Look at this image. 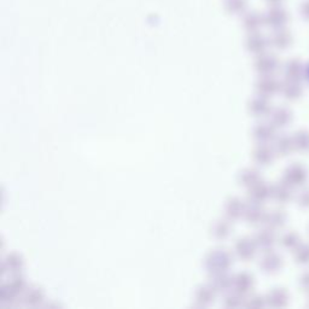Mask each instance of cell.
Masks as SVG:
<instances>
[{"label": "cell", "instance_id": "cell-1", "mask_svg": "<svg viewBox=\"0 0 309 309\" xmlns=\"http://www.w3.org/2000/svg\"><path fill=\"white\" fill-rule=\"evenodd\" d=\"M233 265V256L226 248H215L207 254L204 268L209 275L228 272Z\"/></svg>", "mask_w": 309, "mask_h": 309}, {"label": "cell", "instance_id": "cell-2", "mask_svg": "<svg viewBox=\"0 0 309 309\" xmlns=\"http://www.w3.org/2000/svg\"><path fill=\"white\" fill-rule=\"evenodd\" d=\"M27 289V280L21 273L12 275L9 282L0 287V302L2 305H11L19 296L23 295Z\"/></svg>", "mask_w": 309, "mask_h": 309}, {"label": "cell", "instance_id": "cell-3", "mask_svg": "<svg viewBox=\"0 0 309 309\" xmlns=\"http://www.w3.org/2000/svg\"><path fill=\"white\" fill-rule=\"evenodd\" d=\"M256 250L257 244L255 242V239L248 238V237L239 238L236 242L233 248L236 256L243 262H250L251 260H254L255 255H256Z\"/></svg>", "mask_w": 309, "mask_h": 309}, {"label": "cell", "instance_id": "cell-4", "mask_svg": "<svg viewBox=\"0 0 309 309\" xmlns=\"http://www.w3.org/2000/svg\"><path fill=\"white\" fill-rule=\"evenodd\" d=\"M245 208V203L241 198L231 197L226 200L225 207H223V214H225V218L227 220H230L231 222H236V221L243 218Z\"/></svg>", "mask_w": 309, "mask_h": 309}, {"label": "cell", "instance_id": "cell-5", "mask_svg": "<svg viewBox=\"0 0 309 309\" xmlns=\"http://www.w3.org/2000/svg\"><path fill=\"white\" fill-rule=\"evenodd\" d=\"M218 293L214 291V289L210 287V284L199 285L195 291L193 295V301H195L196 307L205 308L209 307L210 305L215 301V297Z\"/></svg>", "mask_w": 309, "mask_h": 309}, {"label": "cell", "instance_id": "cell-6", "mask_svg": "<svg viewBox=\"0 0 309 309\" xmlns=\"http://www.w3.org/2000/svg\"><path fill=\"white\" fill-rule=\"evenodd\" d=\"M209 284L216 293H227L233 289V277L228 274V272L218 273L210 275Z\"/></svg>", "mask_w": 309, "mask_h": 309}, {"label": "cell", "instance_id": "cell-7", "mask_svg": "<svg viewBox=\"0 0 309 309\" xmlns=\"http://www.w3.org/2000/svg\"><path fill=\"white\" fill-rule=\"evenodd\" d=\"M254 287V277L250 273L242 272L233 277V289L234 292L239 293L241 296L248 295Z\"/></svg>", "mask_w": 309, "mask_h": 309}, {"label": "cell", "instance_id": "cell-8", "mask_svg": "<svg viewBox=\"0 0 309 309\" xmlns=\"http://www.w3.org/2000/svg\"><path fill=\"white\" fill-rule=\"evenodd\" d=\"M23 267H24V261L19 252H10L2 260L1 269L4 273L7 272L12 275L20 274L23 270Z\"/></svg>", "mask_w": 309, "mask_h": 309}, {"label": "cell", "instance_id": "cell-9", "mask_svg": "<svg viewBox=\"0 0 309 309\" xmlns=\"http://www.w3.org/2000/svg\"><path fill=\"white\" fill-rule=\"evenodd\" d=\"M270 105L267 98L260 94L259 97L252 98L249 103V112L254 117H264L269 114Z\"/></svg>", "mask_w": 309, "mask_h": 309}, {"label": "cell", "instance_id": "cell-10", "mask_svg": "<svg viewBox=\"0 0 309 309\" xmlns=\"http://www.w3.org/2000/svg\"><path fill=\"white\" fill-rule=\"evenodd\" d=\"M231 232H232L231 221L225 218V219H219V220H216L215 222L213 223L210 233H212V237L215 239V241L222 242L231 236Z\"/></svg>", "mask_w": 309, "mask_h": 309}, {"label": "cell", "instance_id": "cell-11", "mask_svg": "<svg viewBox=\"0 0 309 309\" xmlns=\"http://www.w3.org/2000/svg\"><path fill=\"white\" fill-rule=\"evenodd\" d=\"M23 302L28 307H39L45 302V293L39 287H28L23 293Z\"/></svg>", "mask_w": 309, "mask_h": 309}, {"label": "cell", "instance_id": "cell-12", "mask_svg": "<svg viewBox=\"0 0 309 309\" xmlns=\"http://www.w3.org/2000/svg\"><path fill=\"white\" fill-rule=\"evenodd\" d=\"M270 195H272V190H270L266 184H264V182H260V181L257 182V184H255L254 186H251L250 189H249V192H248V196H249V199H250V202L257 203V204H261V203H264Z\"/></svg>", "mask_w": 309, "mask_h": 309}, {"label": "cell", "instance_id": "cell-13", "mask_svg": "<svg viewBox=\"0 0 309 309\" xmlns=\"http://www.w3.org/2000/svg\"><path fill=\"white\" fill-rule=\"evenodd\" d=\"M265 213L261 209L260 204L252 203L250 205H246L245 212H244L243 219L249 223V225H257V223L265 221Z\"/></svg>", "mask_w": 309, "mask_h": 309}, {"label": "cell", "instance_id": "cell-14", "mask_svg": "<svg viewBox=\"0 0 309 309\" xmlns=\"http://www.w3.org/2000/svg\"><path fill=\"white\" fill-rule=\"evenodd\" d=\"M273 157H274L273 151L265 144L257 146L252 153V158H254L255 163H257L259 166H268L272 163Z\"/></svg>", "mask_w": 309, "mask_h": 309}, {"label": "cell", "instance_id": "cell-15", "mask_svg": "<svg viewBox=\"0 0 309 309\" xmlns=\"http://www.w3.org/2000/svg\"><path fill=\"white\" fill-rule=\"evenodd\" d=\"M280 265H282V260L278 255L275 254H267L262 257V260L260 261V268L262 272L265 273H274L280 268Z\"/></svg>", "mask_w": 309, "mask_h": 309}, {"label": "cell", "instance_id": "cell-16", "mask_svg": "<svg viewBox=\"0 0 309 309\" xmlns=\"http://www.w3.org/2000/svg\"><path fill=\"white\" fill-rule=\"evenodd\" d=\"M278 88H279V84L270 77H262L256 82V91L261 96L267 97L274 94Z\"/></svg>", "mask_w": 309, "mask_h": 309}, {"label": "cell", "instance_id": "cell-17", "mask_svg": "<svg viewBox=\"0 0 309 309\" xmlns=\"http://www.w3.org/2000/svg\"><path fill=\"white\" fill-rule=\"evenodd\" d=\"M252 138L261 144L267 143L270 139L274 138V128L272 125H264V123L257 125L252 130Z\"/></svg>", "mask_w": 309, "mask_h": 309}, {"label": "cell", "instance_id": "cell-18", "mask_svg": "<svg viewBox=\"0 0 309 309\" xmlns=\"http://www.w3.org/2000/svg\"><path fill=\"white\" fill-rule=\"evenodd\" d=\"M260 181V173L259 171L254 168H245L238 175V184L243 187L250 189L255 184Z\"/></svg>", "mask_w": 309, "mask_h": 309}, {"label": "cell", "instance_id": "cell-19", "mask_svg": "<svg viewBox=\"0 0 309 309\" xmlns=\"http://www.w3.org/2000/svg\"><path fill=\"white\" fill-rule=\"evenodd\" d=\"M255 242H256L257 246L264 250H269L274 244V236L269 230L260 231L259 233L255 236Z\"/></svg>", "mask_w": 309, "mask_h": 309}, {"label": "cell", "instance_id": "cell-20", "mask_svg": "<svg viewBox=\"0 0 309 309\" xmlns=\"http://www.w3.org/2000/svg\"><path fill=\"white\" fill-rule=\"evenodd\" d=\"M243 296H241L237 292H230L226 293L225 298H223V307L225 308H238L243 305Z\"/></svg>", "mask_w": 309, "mask_h": 309}, {"label": "cell", "instance_id": "cell-21", "mask_svg": "<svg viewBox=\"0 0 309 309\" xmlns=\"http://www.w3.org/2000/svg\"><path fill=\"white\" fill-rule=\"evenodd\" d=\"M283 221H284V216L280 212H273L265 216V222L270 228L280 227L283 225Z\"/></svg>", "mask_w": 309, "mask_h": 309}, {"label": "cell", "instance_id": "cell-22", "mask_svg": "<svg viewBox=\"0 0 309 309\" xmlns=\"http://www.w3.org/2000/svg\"><path fill=\"white\" fill-rule=\"evenodd\" d=\"M287 120H289V114H287V110L278 109L277 111L273 112L272 123L275 127H283V126L287 125Z\"/></svg>", "mask_w": 309, "mask_h": 309}, {"label": "cell", "instance_id": "cell-23", "mask_svg": "<svg viewBox=\"0 0 309 309\" xmlns=\"http://www.w3.org/2000/svg\"><path fill=\"white\" fill-rule=\"evenodd\" d=\"M285 300V293L280 290H274L269 293L267 297V302L269 303L272 307H279L283 305Z\"/></svg>", "mask_w": 309, "mask_h": 309}, {"label": "cell", "instance_id": "cell-24", "mask_svg": "<svg viewBox=\"0 0 309 309\" xmlns=\"http://www.w3.org/2000/svg\"><path fill=\"white\" fill-rule=\"evenodd\" d=\"M265 300L260 296H254V297H250L248 300V303H246V307H250V308H260L264 306Z\"/></svg>", "mask_w": 309, "mask_h": 309}]
</instances>
